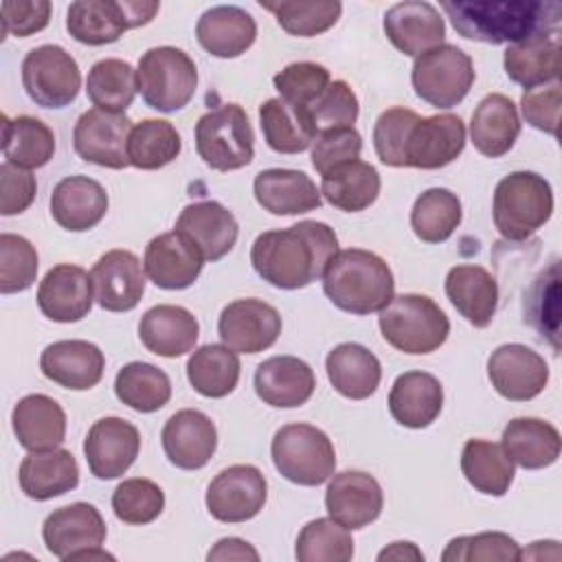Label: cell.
<instances>
[{
	"instance_id": "cell-14",
	"label": "cell",
	"mask_w": 562,
	"mask_h": 562,
	"mask_svg": "<svg viewBox=\"0 0 562 562\" xmlns=\"http://www.w3.org/2000/svg\"><path fill=\"white\" fill-rule=\"evenodd\" d=\"M217 334L237 353H259L277 342L281 314L261 299H237L222 310Z\"/></svg>"
},
{
	"instance_id": "cell-54",
	"label": "cell",
	"mask_w": 562,
	"mask_h": 562,
	"mask_svg": "<svg viewBox=\"0 0 562 562\" xmlns=\"http://www.w3.org/2000/svg\"><path fill=\"white\" fill-rule=\"evenodd\" d=\"M443 562H476V560H520V549L514 538L503 531H483L476 536L452 538L441 553Z\"/></svg>"
},
{
	"instance_id": "cell-11",
	"label": "cell",
	"mask_w": 562,
	"mask_h": 562,
	"mask_svg": "<svg viewBox=\"0 0 562 562\" xmlns=\"http://www.w3.org/2000/svg\"><path fill=\"white\" fill-rule=\"evenodd\" d=\"M22 86L35 105L61 110L77 99L81 72L66 48L42 44L22 59Z\"/></svg>"
},
{
	"instance_id": "cell-19",
	"label": "cell",
	"mask_w": 562,
	"mask_h": 562,
	"mask_svg": "<svg viewBox=\"0 0 562 562\" xmlns=\"http://www.w3.org/2000/svg\"><path fill=\"white\" fill-rule=\"evenodd\" d=\"M94 301L108 312H130L145 294V268L130 250L114 248L90 270Z\"/></svg>"
},
{
	"instance_id": "cell-7",
	"label": "cell",
	"mask_w": 562,
	"mask_h": 562,
	"mask_svg": "<svg viewBox=\"0 0 562 562\" xmlns=\"http://www.w3.org/2000/svg\"><path fill=\"white\" fill-rule=\"evenodd\" d=\"M136 88L149 108L176 112L193 99L198 68L182 48L156 46L138 59Z\"/></svg>"
},
{
	"instance_id": "cell-9",
	"label": "cell",
	"mask_w": 562,
	"mask_h": 562,
	"mask_svg": "<svg viewBox=\"0 0 562 562\" xmlns=\"http://www.w3.org/2000/svg\"><path fill=\"white\" fill-rule=\"evenodd\" d=\"M158 9L160 2L145 0H77L68 7L66 29L79 44L105 46L125 31L149 24Z\"/></svg>"
},
{
	"instance_id": "cell-25",
	"label": "cell",
	"mask_w": 562,
	"mask_h": 562,
	"mask_svg": "<svg viewBox=\"0 0 562 562\" xmlns=\"http://www.w3.org/2000/svg\"><path fill=\"white\" fill-rule=\"evenodd\" d=\"M176 231L193 241L204 261H217L228 255L239 235L235 215L215 200L187 204L176 220Z\"/></svg>"
},
{
	"instance_id": "cell-30",
	"label": "cell",
	"mask_w": 562,
	"mask_h": 562,
	"mask_svg": "<svg viewBox=\"0 0 562 562\" xmlns=\"http://www.w3.org/2000/svg\"><path fill=\"white\" fill-rule=\"evenodd\" d=\"M195 37L200 46L213 57L233 59L255 44L257 22L248 11L235 4H220L206 9L200 15L195 24Z\"/></svg>"
},
{
	"instance_id": "cell-4",
	"label": "cell",
	"mask_w": 562,
	"mask_h": 562,
	"mask_svg": "<svg viewBox=\"0 0 562 562\" xmlns=\"http://www.w3.org/2000/svg\"><path fill=\"white\" fill-rule=\"evenodd\" d=\"M553 213V189L544 176L512 171L494 189L492 217L496 231L509 241L531 237Z\"/></svg>"
},
{
	"instance_id": "cell-52",
	"label": "cell",
	"mask_w": 562,
	"mask_h": 562,
	"mask_svg": "<svg viewBox=\"0 0 562 562\" xmlns=\"http://www.w3.org/2000/svg\"><path fill=\"white\" fill-rule=\"evenodd\" d=\"M37 277V250L35 246L13 233L0 235V292H24Z\"/></svg>"
},
{
	"instance_id": "cell-28",
	"label": "cell",
	"mask_w": 562,
	"mask_h": 562,
	"mask_svg": "<svg viewBox=\"0 0 562 562\" xmlns=\"http://www.w3.org/2000/svg\"><path fill=\"white\" fill-rule=\"evenodd\" d=\"M105 213L108 193L101 182L88 176H66L50 193V215L70 233L94 228Z\"/></svg>"
},
{
	"instance_id": "cell-40",
	"label": "cell",
	"mask_w": 562,
	"mask_h": 562,
	"mask_svg": "<svg viewBox=\"0 0 562 562\" xmlns=\"http://www.w3.org/2000/svg\"><path fill=\"white\" fill-rule=\"evenodd\" d=\"M259 125L268 147L277 154H301L318 134L310 108L288 103L279 97L259 105Z\"/></svg>"
},
{
	"instance_id": "cell-34",
	"label": "cell",
	"mask_w": 562,
	"mask_h": 562,
	"mask_svg": "<svg viewBox=\"0 0 562 562\" xmlns=\"http://www.w3.org/2000/svg\"><path fill=\"white\" fill-rule=\"evenodd\" d=\"M446 296L470 325L483 329L496 314L498 283L483 266L461 263L446 274Z\"/></svg>"
},
{
	"instance_id": "cell-18",
	"label": "cell",
	"mask_w": 562,
	"mask_h": 562,
	"mask_svg": "<svg viewBox=\"0 0 562 562\" xmlns=\"http://www.w3.org/2000/svg\"><path fill=\"white\" fill-rule=\"evenodd\" d=\"M465 147V125L457 114L419 116L411 127L404 167L441 169L457 160Z\"/></svg>"
},
{
	"instance_id": "cell-47",
	"label": "cell",
	"mask_w": 562,
	"mask_h": 562,
	"mask_svg": "<svg viewBox=\"0 0 562 562\" xmlns=\"http://www.w3.org/2000/svg\"><path fill=\"white\" fill-rule=\"evenodd\" d=\"M136 92V70L123 59L108 57L88 70L86 94L99 110L125 112L132 105Z\"/></svg>"
},
{
	"instance_id": "cell-51",
	"label": "cell",
	"mask_w": 562,
	"mask_h": 562,
	"mask_svg": "<svg viewBox=\"0 0 562 562\" xmlns=\"http://www.w3.org/2000/svg\"><path fill=\"white\" fill-rule=\"evenodd\" d=\"M114 516L127 525H147L165 509V492L149 479H125L112 494Z\"/></svg>"
},
{
	"instance_id": "cell-53",
	"label": "cell",
	"mask_w": 562,
	"mask_h": 562,
	"mask_svg": "<svg viewBox=\"0 0 562 562\" xmlns=\"http://www.w3.org/2000/svg\"><path fill=\"white\" fill-rule=\"evenodd\" d=\"M279 99L310 108L331 83L329 70L316 61H294L288 64L272 77Z\"/></svg>"
},
{
	"instance_id": "cell-37",
	"label": "cell",
	"mask_w": 562,
	"mask_h": 562,
	"mask_svg": "<svg viewBox=\"0 0 562 562\" xmlns=\"http://www.w3.org/2000/svg\"><path fill=\"white\" fill-rule=\"evenodd\" d=\"M507 77L525 90L558 81L560 75V31L538 33L518 44H509L503 55Z\"/></svg>"
},
{
	"instance_id": "cell-46",
	"label": "cell",
	"mask_w": 562,
	"mask_h": 562,
	"mask_svg": "<svg viewBox=\"0 0 562 562\" xmlns=\"http://www.w3.org/2000/svg\"><path fill=\"white\" fill-rule=\"evenodd\" d=\"M116 397L138 413L160 411L171 400L169 375L149 362H130L114 378Z\"/></svg>"
},
{
	"instance_id": "cell-12",
	"label": "cell",
	"mask_w": 562,
	"mask_h": 562,
	"mask_svg": "<svg viewBox=\"0 0 562 562\" xmlns=\"http://www.w3.org/2000/svg\"><path fill=\"white\" fill-rule=\"evenodd\" d=\"M268 498V483L259 468L235 463L222 470L206 487V509L220 522H246L255 518Z\"/></svg>"
},
{
	"instance_id": "cell-62",
	"label": "cell",
	"mask_w": 562,
	"mask_h": 562,
	"mask_svg": "<svg viewBox=\"0 0 562 562\" xmlns=\"http://www.w3.org/2000/svg\"><path fill=\"white\" fill-rule=\"evenodd\" d=\"M378 560H424V553L413 542H391L378 553Z\"/></svg>"
},
{
	"instance_id": "cell-3",
	"label": "cell",
	"mask_w": 562,
	"mask_h": 562,
	"mask_svg": "<svg viewBox=\"0 0 562 562\" xmlns=\"http://www.w3.org/2000/svg\"><path fill=\"white\" fill-rule=\"evenodd\" d=\"M323 292L342 312L367 316L384 310L395 296L389 263L362 248L338 250L323 270Z\"/></svg>"
},
{
	"instance_id": "cell-23",
	"label": "cell",
	"mask_w": 562,
	"mask_h": 562,
	"mask_svg": "<svg viewBox=\"0 0 562 562\" xmlns=\"http://www.w3.org/2000/svg\"><path fill=\"white\" fill-rule=\"evenodd\" d=\"M94 301L90 274L75 263L53 266L37 288L40 312L55 323H77L88 316Z\"/></svg>"
},
{
	"instance_id": "cell-8",
	"label": "cell",
	"mask_w": 562,
	"mask_h": 562,
	"mask_svg": "<svg viewBox=\"0 0 562 562\" xmlns=\"http://www.w3.org/2000/svg\"><path fill=\"white\" fill-rule=\"evenodd\" d=\"M198 156L215 171H235L252 162L255 132L237 103H224L195 123Z\"/></svg>"
},
{
	"instance_id": "cell-10",
	"label": "cell",
	"mask_w": 562,
	"mask_h": 562,
	"mask_svg": "<svg viewBox=\"0 0 562 562\" xmlns=\"http://www.w3.org/2000/svg\"><path fill=\"white\" fill-rule=\"evenodd\" d=\"M476 79L472 57L454 44H441L415 57L411 81L415 94L432 108L459 105Z\"/></svg>"
},
{
	"instance_id": "cell-57",
	"label": "cell",
	"mask_w": 562,
	"mask_h": 562,
	"mask_svg": "<svg viewBox=\"0 0 562 562\" xmlns=\"http://www.w3.org/2000/svg\"><path fill=\"white\" fill-rule=\"evenodd\" d=\"M362 151V136L356 127H336L318 132L312 145V165L314 169L325 176L327 171L358 160Z\"/></svg>"
},
{
	"instance_id": "cell-6",
	"label": "cell",
	"mask_w": 562,
	"mask_h": 562,
	"mask_svg": "<svg viewBox=\"0 0 562 562\" xmlns=\"http://www.w3.org/2000/svg\"><path fill=\"white\" fill-rule=\"evenodd\" d=\"M270 454L283 479L305 487L325 483L336 470L331 439L312 424L281 426L272 437Z\"/></svg>"
},
{
	"instance_id": "cell-50",
	"label": "cell",
	"mask_w": 562,
	"mask_h": 562,
	"mask_svg": "<svg viewBox=\"0 0 562 562\" xmlns=\"http://www.w3.org/2000/svg\"><path fill=\"white\" fill-rule=\"evenodd\" d=\"M261 9L270 11L279 26L294 37H314L329 31L340 13L342 4L336 0H316V2H259Z\"/></svg>"
},
{
	"instance_id": "cell-42",
	"label": "cell",
	"mask_w": 562,
	"mask_h": 562,
	"mask_svg": "<svg viewBox=\"0 0 562 562\" xmlns=\"http://www.w3.org/2000/svg\"><path fill=\"white\" fill-rule=\"evenodd\" d=\"M2 154L7 162L22 169H40L55 154L53 130L29 114L9 119L2 116Z\"/></svg>"
},
{
	"instance_id": "cell-44",
	"label": "cell",
	"mask_w": 562,
	"mask_h": 562,
	"mask_svg": "<svg viewBox=\"0 0 562 562\" xmlns=\"http://www.w3.org/2000/svg\"><path fill=\"white\" fill-rule=\"evenodd\" d=\"M241 364L237 351L226 345H202L187 360V380L204 397L220 400L235 391Z\"/></svg>"
},
{
	"instance_id": "cell-58",
	"label": "cell",
	"mask_w": 562,
	"mask_h": 562,
	"mask_svg": "<svg viewBox=\"0 0 562 562\" xmlns=\"http://www.w3.org/2000/svg\"><path fill=\"white\" fill-rule=\"evenodd\" d=\"M560 103H562V90L560 81H551L538 88H529L522 92L520 110L525 121L551 136H558L560 125Z\"/></svg>"
},
{
	"instance_id": "cell-56",
	"label": "cell",
	"mask_w": 562,
	"mask_h": 562,
	"mask_svg": "<svg viewBox=\"0 0 562 562\" xmlns=\"http://www.w3.org/2000/svg\"><path fill=\"white\" fill-rule=\"evenodd\" d=\"M360 105L351 86L342 79L331 81L325 92L310 105V116L314 121L316 132L336 130V127H353L358 119Z\"/></svg>"
},
{
	"instance_id": "cell-48",
	"label": "cell",
	"mask_w": 562,
	"mask_h": 562,
	"mask_svg": "<svg viewBox=\"0 0 562 562\" xmlns=\"http://www.w3.org/2000/svg\"><path fill=\"white\" fill-rule=\"evenodd\" d=\"M461 200L443 187L424 191L411 209V228L426 244L446 241L461 224Z\"/></svg>"
},
{
	"instance_id": "cell-59",
	"label": "cell",
	"mask_w": 562,
	"mask_h": 562,
	"mask_svg": "<svg viewBox=\"0 0 562 562\" xmlns=\"http://www.w3.org/2000/svg\"><path fill=\"white\" fill-rule=\"evenodd\" d=\"M0 213L2 215H18L24 213L37 193L35 176L29 169H22L11 162L0 165Z\"/></svg>"
},
{
	"instance_id": "cell-38",
	"label": "cell",
	"mask_w": 562,
	"mask_h": 562,
	"mask_svg": "<svg viewBox=\"0 0 562 562\" xmlns=\"http://www.w3.org/2000/svg\"><path fill=\"white\" fill-rule=\"evenodd\" d=\"M325 369L331 386L349 400L371 397L382 380L380 360L358 342L336 345L325 358Z\"/></svg>"
},
{
	"instance_id": "cell-41",
	"label": "cell",
	"mask_w": 562,
	"mask_h": 562,
	"mask_svg": "<svg viewBox=\"0 0 562 562\" xmlns=\"http://www.w3.org/2000/svg\"><path fill=\"white\" fill-rule=\"evenodd\" d=\"M380 187L378 169L360 158L321 176V195L345 213L369 209L378 200Z\"/></svg>"
},
{
	"instance_id": "cell-60",
	"label": "cell",
	"mask_w": 562,
	"mask_h": 562,
	"mask_svg": "<svg viewBox=\"0 0 562 562\" xmlns=\"http://www.w3.org/2000/svg\"><path fill=\"white\" fill-rule=\"evenodd\" d=\"M50 22V2L31 0V2H2V37H29L40 33Z\"/></svg>"
},
{
	"instance_id": "cell-17",
	"label": "cell",
	"mask_w": 562,
	"mask_h": 562,
	"mask_svg": "<svg viewBox=\"0 0 562 562\" xmlns=\"http://www.w3.org/2000/svg\"><path fill=\"white\" fill-rule=\"evenodd\" d=\"M105 520L90 503H70L50 512L42 525L46 549L59 560H72L81 551L99 549L105 542Z\"/></svg>"
},
{
	"instance_id": "cell-45",
	"label": "cell",
	"mask_w": 562,
	"mask_h": 562,
	"mask_svg": "<svg viewBox=\"0 0 562 562\" xmlns=\"http://www.w3.org/2000/svg\"><path fill=\"white\" fill-rule=\"evenodd\" d=\"M182 140L178 130L165 119H143L127 138V160L143 171L162 169L180 156Z\"/></svg>"
},
{
	"instance_id": "cell-2",
	"label": "cell",
	"mask_w": 562,
	"mask_h": 562,
	"mask_svg": "<svg viewBox=\"0 0 562 562\" xmlns=\"http://www.w3.org/2000/svg\"><path fill=\"white\" fill-rule=\"evenodd\" d=\"M441 9L454 31L483 44H518L538 33H558L562 4L542 0H448Z\"/></svg>"
},
{
	"instance_id": "cell-36",
	"label": "cell",
	"mask_w": 562,
	"mask_h": 562,
	"mask_svg": "<svg viewBox=\"0 0 562 562\" xmlns=\"http://www.w3.org/2000/svg\"><path fill=\"white\" fill-rule=\"evenodd\" d=\"M11 424L18 443L29 452L59 448L66 437V413L44 393L24 395L13 406Z\"/></svg>"
},
{
	"instance_id": "cell-15",
	"label": "cell",
	"mask_w": 562,
	"mask_h": 562,
	"mask_svg": "<svg viewBox=\"0 0 562 562\" xmlns=\"http://www.w3.org/2000/svg\"><path fill=\"white\" fill-rule=\"evenodd\" d=\"M487 378L505 400L527 402L544 391L549 364L531 347L507 342L496 347L487 358Z\"/></svg>"
},
{
	"instance_id": "cell-43",
	"label": "cell",
	"mask_w": 562,
	"mask_h": 562,
	"mask_svg": "<svg viewBox=\"0 0 562 562\" xmlns=\"http://www.w3.org/2000/svg\"><path fill=\"white\" fill-rule=\"evenodd\" d=\"M461 472L465 481L481 494L505 496L514 481V461L501 443L485 439H468L461 452Z\"/></svg>"
},
{
	"instance_id": "cell-31",
	"label": "cell",
	"mask_w": 562,
	"mask_h": 562,
	"mask_svg": "<svg viewBox=\"0 0 562 562\" xmlns=\"http://www.w3.org/2000/svg\"><path fill=\"white\" fill-rule=\"evenodd\" d=\"M443 408V386L426 371H406L395 378L389 393V411L400 426L428 428Z\"/></svg>"
},
{
	"instance_id": "cell-33",
	"label": "cell",
	"mask_w": 562,
	"mask_h": 562,
	"mask_svg": "<svg viewBox=\"0 0 562 562\" xmlns=\"http://www.w3.org/2000/svg\"><path fill=\"white\" fill-rule=\"evenodd\" d=\"M18 481L29 498L48 501L79 485V465L72 452L64 448L33 450L22 459Z\"/></svg>"
},
{
	"instance_id": "cell-55",
	"label": "cell",
	"mask_w": 562,
	"mask_h": 562,
	"mask_svg": "<svg viewBox=\"0 0 562 562\" xmlns=\"http://www.w3.org/2000/svg\"><path fill=\"white\" fill-rule=\"evenodd\" d=\"M419 114L408 108L384 110L373 125V147L378 158L389 167H404V149L411 127Z\"/></svg>"
},
{
	"instance_id": "cell-26",
	"label": "cell",
	"mask_w": 562,
	"mask_h": 562,
	"mask_svg": "<svg viewBox=\"0 0 562 562\" xmlns=\"http://www.w3.org/2000/svg\"><path fill=\"white\" fill-rule=\"evenodd\" d=\"M40 369L44 378L64 389L88 391L101 382L105 356L88 340H57L42 351Z\"/></svg>"
},
{
	"instance_id": "cell-39",
	"label": "cell",
	"mask_w": 562,
	"mask_h": 562,
	"mask_svg": "<svg viewBox=\"0 0 562 562\" xmlns=\"http://www.w3.org/2000/svg\"><path fill=\"white\" fill-rule=\"evenodd\" d=\"M503 450L525 470H542L560 457V432L538 417H516L503 430Z\"/></svg>"
},
{
	"instance_id": "cell-13",
	"label": "cell",
	"mask_w": 562,
	"mask_h": 562,
	"mask_svg": "<svg viewBox=\"0 0 562 562\" xmlns=\"http://www.w3.org/2000/svg\"><path fill=\"white\" fill-rule=\"evenodd\" d=\"M132 127V121L123 112L92 108L77 119L72 130V147L86 162L108 169H125L130 165L127 138Z\"/></svg>"
},
{
	"instance_id": "cell-49",
	"label": "cell",
	"mask_w": 562,
	"mask_h": 562,
	"mask_svg": "<svg viewBox=\"0 0 562 562\" xmlns=\"http://www.w3.org/2000/svg\"><path fill=\"white\" fill-rule=\"evenodd\" d=\"M294 555L299 562H349L353 538L334 518H316L299 531Z\"/></svg>"
},
{
	"instance_id": "cell-21",
	"label": "cell",
	"mask_w": 562,
	"mask_h": 562,
	"mask_svg": "<svg viewBox=\"0 0 562 562\" xmlns=\"http://www.w3.org/2000/svg\"><path fill=\"white\" fill-rule=\"evenodd\" d=\"M202 266V252L176 228L154 237L145 246L143 268L156 288L184 290L198 281Z\"/></svg>"
},
{
	"instance_id": "cell-5",
	"label": "cell",
	"mask_w": 562,
	"mask_h": 562,
	"mask_svg": "<svg viewBox=\"0 0 562 562\" xmlns=\"http://www.w3.org/2000/svg\"><path fill=\"white\" fill-rule=\"evenodd\" d=\"M378 325L382 338L402 353L424 356L439 349L448 334L446 312L426 294H400L380 310Z\"/></svg>"
},
{
	"instance_id": "cell-20",
	"label": "cell",
	"mask_w": 562,
	"mask_h": 562,
	"mask_svg": "<svg viewBox=\"0 0 562 562\" xmlns=\"http://www.w3.org/2000/svg\"><path fill=\"white\" fill-rule=\"evenodd\" d=\"M384 494L380 483L360 470H345L331 474L325 492V507L329 518L347 529H362L382 514Z\"/></svg>"
},
{
	"instance_id": "cell-29",
	"label": "cell",
	"mask_w": 562,
	"mask_h": 562,
	"mask_svg": "<svg viewBox=\"0 0 562 562\" xmlns=\"http://www.w3.org/2000/svg\"><path fill=\"white\" fill-rule=\"evenodd\" d=\"M257 204L272 215H301L323 204L314 180L296 169H263L255 176Z\"/></svg>"
},
{
	"instance_id": "cell-35",
	"label": "cell",
	"mask_w": 562,
	"mask_h": 562,
	"mask_svg": "<svg viewBox=\"0 0 562 562\" xmlns=\"http://www.w3.org/2000/svg\"><path fill=\"white\" fill-rule=\"evenodd\" d=\"M520 134V119L514 101L492 92L479 101L470 121V138L479 154L487 158L505 156Z\"/></svg>"
},
{
	"instance_id": "cell-61",
	"label": "cell",
	"mask_w": 562,
	"mask_h": 562,
	"mask_svg": "<svg viewBox=\"0 0 562 562\" xmlns=\"http://www.w3.org/2000/svg\"><path fill=\"white\" fill-rule=\"evenodd\" d=\"M206 560H259V553L241 538H222L206 553Z\"/></svg>"
},
{
	"instance_id": "cell-16",
	"label": "cell",
	"mask_w": 562,
	"mask_h": 562,
	"mask_svg": "<svg viewBox=\"0 0 562 562\" xmlns=\"http://www.w3.org/2000/svg\"><path fill=\"white\" fill-rule=\"evenodd\" d=\"M140 432L123 417L97 419L83 441V454L90 472L101 481L123 476L136 461Z\"/></svg>"
},
{
	"instance_id": "cell-24",
	"label": "cell",
	"mask_w": 562,
	"mask_h": 562,
	"mask_svg": "<svg viewBox=\"0 0 562 562\" xmlns=\"http://www.w3.org/2000/svg\"><path fill=\"white\" fill-rule=\"evenodd\" d=\"M384 33L389 42L408 57H419L443 44L446 24L437 7L424 0L393 4L384 13Z\"/></svg>"
},
{
	"instance_id": "cell-1",
	"label": "cell",
	"mask_w": 562,
	"mask_h": 562,
	"mask_svg": "<svg viewBox=\"0 0 562 562\" xmlns=\"http://www.w3.org/2000/svg\"><path fill=\"white\" fill-rule=\"evenodd\" d=\"M338 252L331 226L303 220L290 228L257 235L250 248L255 272L279 290H299L323 277L325 266Z\"/></svg>"
},
{
	"instance_id": "cell-27",
	"label": "cell",
	"mask_w": 562,
	"mask_h": 562,
	"mask_svg": "<svg viewBox=\"0 0 562 562\" xmlns=\"http://www.w3.org/2000/svg\"><path fill=\"white\" fill-rule=\"evenodd\" d=\"M316 389L312 367L296 356H272L255 371V393L274 408L303 406Z\"/></svg>"
},
{
	"instance_id": "cell-32",
	"label": "cell",
	"mask_w": 562,
	"mask_h": 562,
	"mask_svg": "<svg viewBox=\"0 0 562 562\" xmlns=\"http://www.w3.org/2000/svg\"><path fill=\"white\" fill-rule=\"evenodd\" d=\"M138 336L147 351L162 358H178L193 349L200 336V325L182 305H154L143 314Z\"/></svg>"
},
{
	"instance_id": "cell-22",
	"label": "cell",
	"mask_w": 562,
	"mask_h": 562,
	"mask_svg": "<svg viewBox=\"0 0 562 562\" xmlns=\"http://www.w3.org/2000/svg\"><path fill=\"white\" fill-rule=\"evenodd\" d=\"M160 441L169 463L180 470H200L215 454L217 430L202 411L182 408L165 422Z\"/></svg>"
}]
</instances>
